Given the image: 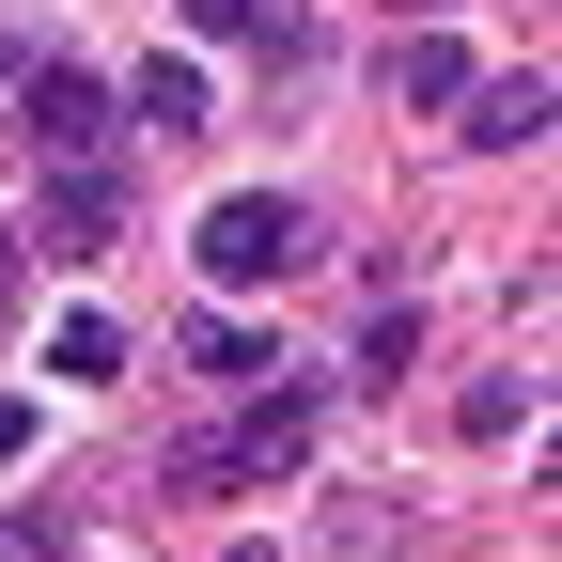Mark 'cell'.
Listing matches in <instances>:
<instances>
[{
    "mask_svg": "<svg viewBox=\"0 0 562 562\" xmlns=\"http://www.w3.org/2000/svg\"><path fill=\"white\" fill-rule=\"evenodd\" d=\"M297 250H313V220H297L281 188H235V203H203V235H188V266H203V281H281Z\"/></svg>",
    "mask_w": 562,
    "mask_h": 562,
    "instance_id": "1",
    "label": "cell"
},
{
    "mask_svg": "<svg viewBox=\"0 0 562 562\" xmlns=\"http://www.w3.org/2000/svg\"><path fill=\"white\" fill-rule=\"evenodd\" d=\"M297 438H313V406H297V391H266L235 438H188V453H172V484H266V469H297Z\"/></svg>",
    "mask_w": 562,
    "mask_h": 562,
    "instance_id": "2",
    "label": "cell"
},
{
    "mask_svg": "<svg viewBox=\"0 0 562 562\" xmlns=\"http://www.w3.org/2000/svg\"><path fill=\"white\" fill-rule=\"evenodd\" d=\"M32 140H47V172H94V140H110V79L32 63Z\"/></svg>",
    "mask_w": 562,
    "mask_h": 562,
    "instance_id": "3",
    "label": "cell"
},
{
    "mask_svg": "<svg viewBox=\"0 0 562 562\" xmlns=\"http://www.w3.org/2000/svg\"><path fill=\"white\" fill-rule=\"evenodd\" d=\"M469 140H484V157H531V140H547V79H531V63H516V79H469Z\"/></svg>",
    "mask_w": 562,
    "mask_h": 562,
    "instance_id": "4",
    "label": "cell"
},
{
    "mask_svg": "<svg viewBox=\"0 0 562 562\" xmlns=\"http://www.w3.org/2000/svg\"><path fill=\"white\" fill-rule=\"evenodd\" d=\"M391 94H406V110H469V47H453V32H406V47H391Z\"/></svg>",
    "mask_w": 562,
    "mask_h": 562,
    "instance_id": "5",
    "label": "cell"
},
{
    "mask_svg": "<svg viewBox=\"0 0 562 562\" xmlns=\"http://www.w3.org/2000/svg\"><path fill=\"white\" fill-rule=\"evenodd\" d=\"M188 32H220V47H297V0H188Z\"/></svg>",
    "mask_w": 562,
    "mask_h": 562,
    "instance_id": "6",
    "label": "cell"
},
{
    "mask_svg": "<svg viewBox=\"0 0 562 562\" xmlns=\"http://www.w3.org/2000/svg\"><path fill=\"white\" fill-rule=\"evenodd\" d=\"M47 375H79V391L125 375V328H110V313H63V328H47Z\"/></svg>",
    "mask_w": 562,
    "mask_h": 562,
    "instance_id": "7",
    "label": "cell"
},
{
    "mask_svg": "<svg viewBox=\"0 0 562 562\" xmlns=\"http://www.w3.org/2000/svg\"><path fill=\"white\" fill-rule=\"evenodd\" d=\"M47 235H63V250H110V188L63 172V188H47Z\"/></svg>",
    "mask_w": 562,
    "mask_h": 562,
    "instance_id": "8",
    "label": "cell"
},
{
    "mask_svg": "<svg viewBox=\"0 0 562 562\" xmlns=\"http://www.w3.org/2000/svg\"><path fill=\"white\" fill-rule=\"evenodd\" d=\"M140 125H203V63H140Z\"/></svg>",
    "mask_w": 562,
    "mask_h": 562,
    "instance_id": "9",
    "label": "cell"
},
{
    "mask_svg": "<svg viewBox=\"0 0 562 562\" xmlns=\"http://www.w3.org/2000/svg\"><path fill=\"white\" fill-rule=\"evenodd\" d=\"M406 360H422V313H406V297H391V313H375V328H360V375H375V391H391V375H406Z\"/></svg>",
    "mask_w": 562,
    "mask_h": 562,
    "instance_id": "10",
    "label": "cell"
},
{
    "mask_svg": "<svg viewBox=\"0 0 562 562\" xmlns=\"http://www.w3.org/2000/svg\"><path fill=\"white\" fill-rule=\"evenodd\" d=\"M0 562H63V516H0Z\"/></svg>",
    "mask_w": 562,
    "mask_h": 562,
    "instance_id": "11",
    "label": "cell"
},
{
    "mask_svg": "<svg viewBox=\"0 0 562 562\" xmlns=\"http://www.w3.org/2000/svg\"><path fill=\"white\" fill-rule=\"evenodd\" d=\"M16 453H32V406H0V469H16Z\"/></svg>",
    "mask_w": 562,
    "mask_h": 562,
    "instance_id": "12",
    "label": "cell"
},
{
    "mask_svg": "<svg viewBox=\"0 0 562 562\" xmlns=\"http://www.w3.org/2000/svg\"><path fill=\"white\" fill-rule=\"evenodd\" d=\"M0 297H16V220H0Z\"/></svg>",
    "mask_w": 562,
    "mask_h": 562,
    "instance_id": "13",
    "label": "cell"
}]
</instances>
